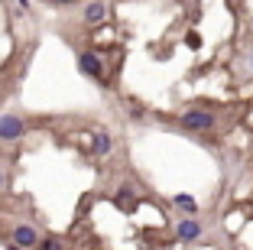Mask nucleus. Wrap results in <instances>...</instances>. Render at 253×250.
<instances>
[{
	"label": "nucleus",
	"mask_w": 253,
	"mask_h": 250,
	"mask_svg": "<svg viewBox=\"0 0 253 250\" xmlns=\"http://www.w3.org/2000/svg\"><path fill=\"white\" fill-rule=\"evenodd\" d=\"M111 150H114V137L107 130H101L94 137V156H111Z\"/></svg>",
	"instance_id": "nucleus-7"
},
{
	"label": "nucleus",
	"mask_w": 253,
	"mask_h": 250,
	"mask_svg": "<svg viewBox=\"0 0 253 250\" xmlns=\"http://www.w3.org/2000/svg\"><path fill=\"white\" fill-rule=\"evenodd\" d=\"M201 224L195 221V214H188V218H182L179 224H175V234H179V241H185V244H192V241H198L201 237Z\"/></svg>",
	"instance_id": "nucleus-5"
},
{
	"label": "nucleus",
	"mask_w": 253,
	"mask_h": 250,
	"mask_svg": "<svg viewBox=\"0 0 253 250\" xmlns=\"http://www.w3.org/2000/svg\"><path fill=\"white\" fill-rule=\"evenodd\" d=\"M172 205L179 208V211H185V214H198V201H195L192 195H185V192H179V195L172 199Z\"/></svg>",
	"instance_id": "nucleus-8"
},
{
	"label": "nucleus",
	"mask_w": 253,
	"mask_h": 250,
	"mask_svg": "<svg viewBox=\"0 0 253 250\" xmlns=\"http://www.w3.org/2000/svg\"><path fill=\"white\" fill-rule=\"evenodd\" d=\"M250 65H253V52H250Z\"/></svg>",
	"instance_id": "nucleus-15"
},
{
	"label": "nucleus",
	"mask_w": 253,
	"mask_h": 250,
	"mask_svg": "<svg viewBox=\"0 0 253 250\" xmlns=\"http://www.w3.org/2000/svg\"><path fill=\"white\" fill-rule=\"evenodd\" d=\"M126 114H130V117H133V120H140L143 114H146V107H143L140 101H126Z\"/></svg>",
	"instance_id": "nucleus-9"
},
{
	"label": "nucleus",
	"mask_w": 253,
	"mask_h": 250,
	"mask_svg": "<svg viewBox=\"0 0 253 250\" xmlns=\"http://www.w3.org/2000/svg\"><path fill=\"white\" fill-rule=\"evenodd\" d=\"M16 3H20L23 10H30V0H16Z\"/></svg>",
	"instance_id": "nucleus-14"
},
{
	"label": "nucleus",
	"mask_w": 253,
	"mask_h": 250,
	"mask_svg": "<svg viewBox=\"0 0 253 250\" xmlns=\"http://www.w3.org/2000/svg\"><path fill=\"white\" fill-rule=\"evenodd\" d=\"M179 124L185 127V130H192V133H208V130H214L217 117H214V110H205V107H188L185 114L179 117Z\"/></svg>",
	"instance_id": "nucleus-1"
},
{
	"label": "nucleus",
	"mask_w": 253,
	"mask_h": 250,
	"mask_svg": "<svg viewBox=\"0 0 253 250\" xmlns=\"http://www.w3.org/2000/svg\"><path fill=\"white\" fill-rule=\"evenodd\" d=\"M3 185H7V172L0 169V189H3Z\"/></svg>",
	"instance_id": "nucleus-13"
},
{
	"label": "nucleus",
	"mask_w": 253,
	"mask_h": 250,
	"mask_svg": "<svg viewBox=\"0 0 253 250\" xmlns=\"http://www.w3.org/2000/svg\"><path fill=\"white\" fill-rule=\"evenodd\" d=\"M82 16H84V23H88V26H97V23L107 16V3H104V0H91L88 7H84Z\"/></svg>",
	"instance_id": "nucleus-6"
},
{
	"label": "nucleus",
	"mask_w": 253,
	"mask_h": 250,
	"mask_svg": "<svg viewBox=\"0 0 253 250\" xmlns=\"http://www.w3.org/2000/svg\"><path fill=\"white\" fill-rule=\"evenodd\" d=\"M78 68H82V75H88V78H94V81H104V59L97 55V52H91V49H84L82 55H78Z\"/></svg>",
	"instance_id": "nucleus-3"
},
{
	"label": "nucleus",
	"mask_w": 253,
	"mask_h": 250,
	"mask_svg": "<svg viewBox=\"0 0 253 250\" xmlns=\"http://www.w3.org/2000/svg\"><path fill=\"white\" fill-rule=\"evenodd\" d=\"M49 3H55V7H68V3H78V0H49Z\"/></svg>",
	"instance_id": "nucleus-11"
},
{
	"label": "nucleus",
	"mask_w": 253,
	"mask_h": 250,
	"mask_svg": "<svg viewBox=\"0 0 253 250\" xmlns=\"http://www.w3.org/2000/svg\"><path fill=\"white\" fill-rule=\"evenodd\" d=\"M3 250H26V247H20V244H16V241H10V244H7V247H3Z\"/></svg>",
	"instance_id": "nucleus-12"
},
{
	"label": "nucleus",
	"mask_w": 253,
	"mask_h": 250,
	"mask_svg": "<svg viewBox=\"0 0 253 250\" xmlns=\"http://www.w3.org/2000/svg\"><path fill=\"white\" fill-rule=\"evenodd\" d=\"M39 250H62V241L55 234H49V237H42V244H39Z\"/></svg>",
	"instance_id": "nucleus-10"
},
{
	"label": "nucleus",
	"mask_w": 253,
	"mask_h": 250,
	"mask_svg": "<svg viewBox=\"0 0 253 250\" xmlns=\"http://www.w3.org/2000/svg\"><path fill=\"white\" fill-rule=\"evenodd\" d=\"M13 241L20 244V247H26V250H39V244H42V234L36 231V224H13Z\"/></svg>",
	"instance_id": "nucleus-4"
},
{
	"label": "nucleus",
	"mask_w": 253,
	"mask_h": 250,
	"mask_svg": "<svg viewBox=\"0 0 253 250\" xmlns=\"http://www.w3.org/2000/svg\"><path fill=\"white\" fill-rule=\"evenodd\" d=\"M23 133H26V120L20 114H0V143L23 140Z\"/></svg>",
	"instance_id": "nucleus-2"
}]
</instances>
